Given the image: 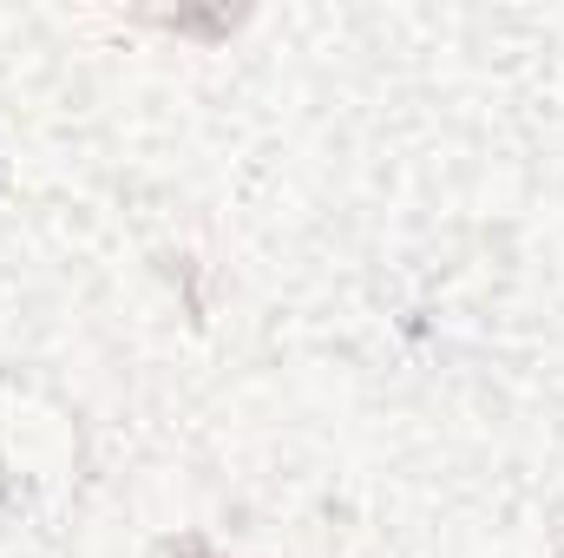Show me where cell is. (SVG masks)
<instances>
[{"mask_svg": "<svg viewBox=\"0 0 564 558\" xmlns=\"http://www.w3.org/2000/svg\"><path fill=\"white\" fill-rule=\"evenodd\" d=\"M171 558H210V546H204V539H177V546H171Z\"/></svg>", "mask_w": 564, "mask_h": 558, "instance_id": "obj_1", "label": "cell"}, {"mask_svg": "<svg viewBox=\"0 0 564 558\" xmlns=\"http://www.w3.org/2000/svg\"><path fill=\"white\" fill-rule=\"evenodd\" d=\"M558 558H564V552H558Z\"/></svg>", "mask_w": 564, "mask_h": 558, "instance_id": "obj_2", "label": "cell"}]
</instances>
